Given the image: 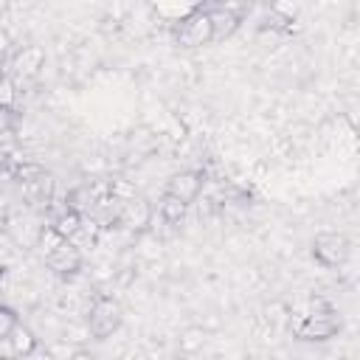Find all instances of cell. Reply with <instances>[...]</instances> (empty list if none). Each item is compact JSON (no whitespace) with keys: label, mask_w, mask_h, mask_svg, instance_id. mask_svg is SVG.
Returning a JSON list of instances; mask_svg holds the SVG:
<instances>
[{"label":"cell","mask_w":360,"mask_h":360,"mask_svg":"<svg viewBox=\"0 0 360 360\" xmlns=\"http://www.w3.org/2000/svg\"><path fill=\"white\" fill-rule=\"evenodd\" d=\"M152 219H155V208L146 197L132 194V197L121 200V205H118V225L121 228L138 233V231H146L152 225Z\"/></svg>","instance_id":"cell-8"},{"label":"cell","mask_w":360,"mask_h":360,"mask_svg":"<svg viewBox=\"0 0 360 360\" xmlns=\"http://www.w3.org/2000/svg\"><path fill=\"white\" fill-rule=\"evenodd\" d=\"M211 20H214V31H217V39H228L236 34L242 17L236 8L231 6H211Z\"/></svg>","instance_id":"cell-12"},{"label":"cell","mask_w":360,"mask_h":360,"mask_svg":"<svg viewBox=\"0 0 360 360\" xmlns=\"http://www.w3.org/2000/svg\"><path fill=\"white\" fill-rule=\"evenodd\" d=\"M124 323V309L115 298L110 295H98L93 304H90V315H87V329L96 340H107L112 338Z\"/></svg>","instance_id":"cell-3"},{"label":"cell","mask_w":360,"mask_h":360,"mask_svg":"<svg viewBox=\"0 0 360 360\" xmlns=\"http://www.w3.org/2000/svg\"><path fill=\"white\" fill-rule=\"evenodd\" d=\"M6 343H8V349H11L14 357H31V354L39 349V338H37L25 323H20V326L11 332V338H8Z\"/></svg>","instance_id":"cell-14"},{"label":"cell","mask_w":360,"mask_h":360,"mask_svg":"<svg viewBox=\"0 0 360 360\" xmlns=\"http://www.w3.org/2000/svg\"><path fill=\"white\" fill-rule=\"evenodd\" d=\"M51 228H53L62 239H76V236L82 233V228H84V214H82L79 208H73V205H65V208L51 219Z\"/></svg>","instance_id":"cell-11"},{"label":"cell","mask_w":360,"mask_h":360,"mask_svg":"<svg viewBox=\"0 0 360 360\" xmlns=\"http://www.w3.org/2000/svg\"><path fill=\"white\" fill-rule=\"evenodd\" d=\"M202 186H205V174L197 172V169H183V172H174L166 183V191L180 197L183 202H197V197L202 194Z\"/></svg>","instance_id":"cell-9"},{"label":"cell","mask_w":360,"mask_h":360,"mask_svg":"<svg viewBox=\"0 0 360 360\" xmlns=\"http://www.w3.org/2000/svg\"><path fill=\"white\" fill-rule=\"evenodd\" d=\"M3 3H6V6H8V3H11V0H3Z\"/></svg>","instance_id":"cell-17"},{"label":"cell","mask_w":360,"mask_h":360,"mask_svg":"<svg viewBox=\"0 0 360 360\" xmlns=\"http://www.w3.org/2000/svg\"><path fill=\"white\" fill-rule=\"evenodd\" d=\"M45 68V51L39 45H20L14 56L6 59V73H11L17 82L34 79Z\"/></svg>","instance_id":"cell-7"},{"label":"cell","mask_w":360,"mask_h":360,"mask_svg":"<svg viewBox=\"0 0 360 360\" xmlns=\"http://www.w3.org/2000/svg\"><path fill=\"white\" fill-rule=\"evenodd\" d=\"M188 214V202H183L180 197L163 191V197L158 200V217L166 222V225H180Z\"/></svg>","instance_id":"cell-13"},{"label":"cell","mask_w":360,"mask_h":360,"mask_svg":"<svg viewBox=\"0 0 360 360\" xmlns=\"http://www.w3.org/2000/svg\"><path fill=\"white\" fill-rule=\"evenodd\" d=\"M20 191H22V197H25L28 205H34V208H48L51 200H53V191H56V180H53V174L42 172L39 177H34V180H28V183H20Z\"/></svg>","instance_id":"cell-10"},{"label":"cell","mask_w":360,"mask_h":360,"mask_svg":"<svg viewBox=\"0 0 360 360\" xmlns=\"http://www.w3.org/2000/svg\"><path fill=\"white\" fill-rule=\"evenodd\" d=\"M338 332H340V321L332 312H312L292 323L295 340H304V343H323V340H332Z\"/></svg>","instance_id":"cell-4"},{"label":"cell","mask_w":360,"mask_h":360,"mask_svg":"<svg viewBox=\"0 0 360 360\" xmlns=\"http://www.w3.org/2000/svg\"><path fill=\"white\" fill-rule=\"evenodd\" d=\"M172 39L177 48L194 51V48H205L217 39L214 31V20H211V8H194L191 14H186L174 28H172Z\"/></svg>","instance_id":"cell-1"},{"label":"cell","mask_w":360,"mask_h":360,"mask_svg":"<svg viewBox=\"0 0 360 360\" xmlns=\"http://www.w3.org/2000/svg\"><path fill=\"white\" fill-rule=\"evenodd\" d=\"M112 197H115L112 186H110L107 180L96 177V180H87V183L76 186V188L70 191V197H68V205L79 208L82 214H90V211H98L101 205H107Z\"/></svg>","instance_id":"cell-5"},{"label":"cell","mask_w":360,"mask_h":360,"mask_svg":"<svg viewBox=\"0 0 360 360\" xmlns=\"http://www.w3.org/2000/svg\"><path fill=\"white\" fill-rule=\"evenodd\" d=\"M45 267L59 276V278H73L82 267H84V256L82 250L73 245V239H62L56 248H51L45 253Z\"/></svg>","instance_id":"cell-6"},{"label":"cell","mask_w":360,"mask_h":360,"mask_svg":"<svg viewBox=\"0 0 360 360\" xmlns=\"http://www.w3.org/2000/svg\"><path fill=\"white\" fill-rule=\"evenodd\" d=\"M17 326H20V315H17V309L8 307V304H3V307H0V340L6 343Z\"/></svg>","instance_id":"cell-15"},{"label":"cell","mask_w":360,"mask_h":360,"mask_svg":"<svg viewBox=\"0 0 360 360\" xmlns=\"http://www.w3.org/2000/svg\"><path fill=\"white\" fill-rule=\"evenodd\" d=\"M14 84H17V79L11 73H6L3 84H0V104L3 107H14Z\"/></svg>","instance_id":"cell-16"},{"label":"cell","mask_w":360,"mask_h":360,"mask_svg":"<svg viewBox=\"0 0 360 360\" xmlns=\"http://www.w3.org/2000/svg\"><path fill=\"white\" fill-rule=\"evenodd\" d=\"M309 253H312V259H315L321 267L338 270V267H343V264L349 262V256H352V242H349L346 233L321 231V233H315V239H312V245H309Z\"/></svg>","instance_id":"cell-2"}]
</instances>
